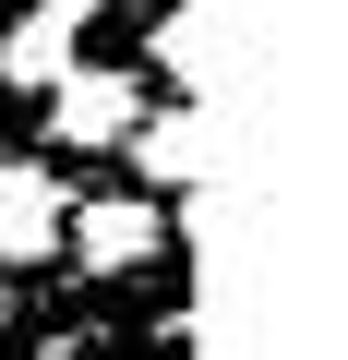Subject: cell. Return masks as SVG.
Segmentation results:
<instances>
[{
  "instance_id": "cell-6",
  "label": "cell",
  "mask_w": 348,
  "mask_h": 360,
  "mask_svg": "<svg viewBox=\"0 0 348 360\" xmlns=\"http://www.w3.org/2000/svg\"><path fill=\"white\" fill-rule=\"evenodd\" d=\"M193 60H205V37H193V13H168V25H156V72H168V84H193Z\"/></svg>"
},
{
  "instance_id": "cell-3",
  "label": "cell",
  "mask_w": 348,
  "mask_h": 360,
  "mask_svg": "<svg viewBox=\"0 0 348 360\" xmlns=\"http://www.w3.org/2000/svg\"><path fill=\"white\" fill-rule=\"evenodd\" d=\"M84 13H96V0H25V13H0V72H13L25 96H49L84 60Z\"/></svg>"
},
{
  "instance_id": "cell-1",
  "label": "cell",
  "mask_w": 348,
  "mask_h": 360,
  "mask_svg": "<svg viewBox=\"0 0 348 360\" xmlns=\"http://www.w3.org/2000/svg\"><path fill=\"white\" fill-rule=\"evenodd\" d=\"M144 108H156V96H144L132 72H108V60H72V72L49 84V132H60L72 156H120Z\"/></svg>"
},
{
  "instance_id": "cell-5",
  "label": "cell",
  "mask_w": 348,
  "mask_h": 360,
  "mask_svg": "<svg viewBox=\"0 0 348 360\" xmlns=\"http://www.w3.org/2000/svg\"><path fill=\"white\" fill-rule=\"evenodd\" d=\"M132 156H144V180H156V205H168V193H181V180L205 168V132H193V108H181V96H156V108L132 120Z\"/></svg>"
},
{
  "instance_id": "cell-2",
  "label": "cell",
  "mask_w": 348,
  "mask_h": 360,
  "mask_svg": "<svg viewBox=\"0 0 348 360\" xmlns=\"http://www.w3.org/2000/svg\"><path fill=\"white\" fill-rule=\"evenodd\" d=\"M60 252H84L96 276L156 264V252H168V205H156V193H96V205H72V217H60Z\"/></svg>"
},
{
  "instance_id": "cell-4",
  "label": "cell",
  "mask_w": 348,
  "mask_h": 360,
  "mask_svg": "<svg viewBox=\"0 0 348 360\" xmlns=\"http://www.w3.org/2000/svg\"><path fill=\"white\" fill-rule=\"evenodd\" d=\"M60 217H72V193L37 168V156H0V276H25V264H49L60 252Z\"/></svg>"
}]
</instances>
